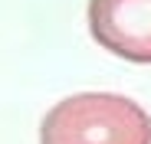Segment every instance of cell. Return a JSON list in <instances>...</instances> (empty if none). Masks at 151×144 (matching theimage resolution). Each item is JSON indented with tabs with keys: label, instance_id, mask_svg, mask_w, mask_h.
Masks as SVG:
<instances>
[{
	"label": "cell",
	"instance_id": "7a4b0ae2",
	"mask_svg": "<svg viewBox=\"0 0 151 144\" xmlns=\"http://www.w3.org/2000/svg\"><path fill=\"white\" fill-rule=\"evenodd\" d=\"M86 16L102 49L151 66V0H89Z\"/></svg>",
	"mask_w": 151,
	"mask_h": 144
},
{
	"label": "cell",
	"instance_id": "6da1fadb",
	"mask_svg": "<svg viewBox=\"0 0 151 144\" xmlns=\"http://www.w3.org/2000/svg\"><path fill=\"white\" fill-rule=\"evenodd\" d=\"M40 144H151V115L118 92H76L43 115Z\"/></svg>",
	"mask_w": 151,
	"mask_h": 144
}]
</instances>
